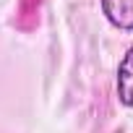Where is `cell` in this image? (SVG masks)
I'll use <instances>...</instances> for the list:
<instances>
[{
    "mask_svg": "<svg viewBox=\"0 0 133 133\" xmlns=\"http://www.w3.org/2000/svg\"><path fill=\"white\" fill-rule=\"evenodd\" d=\"M104 18L120 29V31H133V0H99Z\"/></svg>",
    "mask_w": 133,
    "mask_h": 133,
    "instance_id": "cell-1",
    "label": "cell"
},
{
    "mask_svg": "<svg viewBox=\"0 0 133 133\" xmlns=\"http://www.w3.org/2000/svg\"><path fill=\"white\" fill-rule=\"evenodd\" d=\"M115 91L120 104L133 107V47L125 50L120 65H117V81H115Z\"/></svg>",
    "mask_w": 133,
    "mask_h": 133,
    "instance_id": "cell-2",
    "label": "cell"
}]
</instances>
